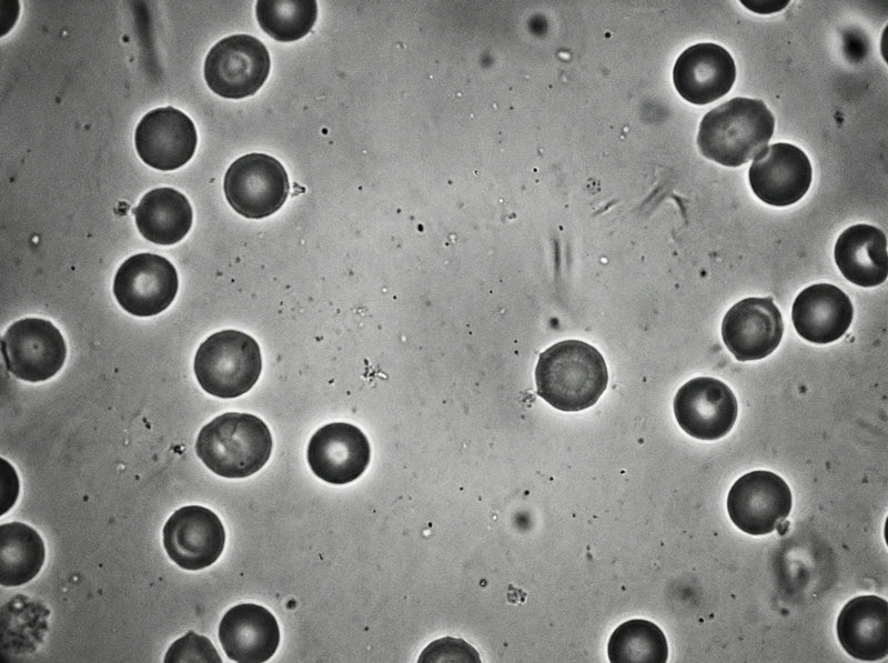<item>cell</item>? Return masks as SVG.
Here are the masks:
<instances>
[{
    "label": "cell",
    "instance_id": "obj_19",
    "mask_svg": "<svg viewBox=\"0 0 888 663\" xmlns=\"http://www.w3.org/2000/svg\"><path fill=\"white\" fill-rule=\"evenodd\" d=\"M842 649L854 659L880 661L888 655V603L877 595L851 599L836 624Z\"/></svg>",
    "mask_w": 888,
    "mask_h": 663
},
{
    "label": "cell",
    "instance_id": "obj_9",
    "mask_svg": "<svg viewBox=\"0 0 888 663\" xmlns=\"http://www.w3.org/2000/svg\"><path fill=\"white\" fill-rule=\"evenodd\" d=\"M179 288L174 265L164 257L139 253L127 259L113 280V293L130 314L151 317L164 311Z\"/></svg>",
    "mask_w": 888,
    "mask_h": 663
},
{
    "label": "cell",
    "instance_id": "obj_13",
    "mask_svg": "<svg viewBox=\"0 0 888 663\" xmlns=\"http://www.w3.org/2000/svg\"><path fill=\"white\" fill-rule=\"evenodd\" d=\"M196 143L193 121L173 107L149 111L135 128V150L145 164L157 170L184 165L193 157Z\"/></svg>",
    "mask_w": 888,
    "mask_h": 663
},
{
    "label": "cell",
    "instance_id": "obj_10",
    "mask_svg": "<svg viewBox=\"0 0 888 663\" xmlns=\"http://www.w3.org/2000/svg\"><path fill=\"white\" fill-rule=\"evenodd\" d=\"M738 413L737 400L724 382L699 376L689 380L674 398V414L678 425L698 440H717L734 426Z\"/></svg>",
    "mask_w": 888,
    "mask_h": 663
},
{
    "label": "cell",
    "instance_id": "obj_4",
    "mask_svg": "<svg viewBox=\"0 0 888 663\" xmlns=\"http://www.w3.org/2000/svg\"><path fill=\"white\" fill-rule=\"evenodd\" d=\"M262 370L258 342L238 330L215 332L203 341L194 356V373L211 395L232 399L252 389Z\"/></svg>",
    "mask_w": 888,
    "mask_h": 663
},
{
    "label": "cell",
    "instance_id": "obj_26",
    "mask_svg": "<svg viewBox=\"0 0 888 663\" xmlns=\"http://www.w3.org/2000/svg\"><path fill=\"white\" fill-rule=\"evenodd\" d=\"M418 662H473L481 657L471 644L462 639L443 637L428 644L418 657Z\"/></svg>",
    "mask_w": 888,
    "mask_h": 663
},
{
    "label": "cell",
    "instance_id": "obj_21",
    "mask_svg": "<svg viewBox=\"0 0 888 663\" xmlns=\"http://www.w3.org/2000/svg\"><path fill=\"white\" fill-rule=\"evenodd\" d=\"M132 212L142 237L161 245L182 240L193 221L192 208L186 197L168 187L147 192Z\"/></svg>",
    "mask_w": 888,
    "mask_h": 663
},
{
    "label": "cell",
    "instance_id": "obj_3",
    "mask_svg": "<svg viewBox=\"0 0 888 663\" xmlns=\"http://www.w3.org/2000/svg\"><path fill=\"white\" fill-rule=\"evenodd\" d=\"M273 448L271 432L260 418L250 413L226 412L199 432L196 455L213 473L241 479L260 471Z\"/></svg>",
    "mask_w": 888,
    "mask_h": 663
},
{
    "label": "cell",
    "instance_id": "obj_7",
    "mask_svg": "<svg viewBox=\"0 0 888 663\" xmlns=\"http://www.w3.org/2000/svg\"><path fill=\"white\" fill-rule=\"evenodd\" d=\"M7 370L28 382L52 378L63 365L67 345L61 332L48 320L27 318L13 322L1 339Z\"/></svg>",
    "mask_w": 888,
    "mask_h": 663
},
{
    "label": "cell",
    "instance_id": "obj_18",
    "mask_svg": "<svg viewBox=\"0 0 888 663\" xmlns=\"http://www.w3.org/2000/svg\"><path fill=\"white\" fill-rule=\"evenodd\" d=\"M854 308L849 297L829 283L813 284L795 299L791 320L805 340L826 344L841 338L850 327Z\"/></svg>",
    "mask_w": 888,
    "mask_h": 663
},
{
    "label": "cell",
    "instance_id": "obj_2",
    "mask_svg": "<svg viewBox=\"0 0 888 663\" xmlns=\"http://www.w3.org/2000/svg\"><path fill=\"white\" fill-rule=\"evenodd\" d=\"M774 128V115L764 101L737 97L704 115L697 145L705 158L725 167H739L767 145Z\"/></svg>",
    "mask_w": 888,
    "mask_h": 663
},
{
    "label": "cell",
    "instance_id": "obj_1",
    "mask_svg": "<svg viewBox=\"0 0 888 663\" xmlns=\"http://www.w3.org/2000/svg\"><path fill=\"white\" fill-rule=\"evenodd\" d=\"M535 383L537 394L553 408L582 411L594 405L606 390V362L596 348L584 341H561L539 354Z\"/></svg>",
    "mask_w": 888,
    "mask_h": 663
},
{
    "label": "cell",
    "instance_id": "obj_11",
    "mask_svg": "<svg viewBox=\"0 0 888 663\" xmlns=\"http://www.w3.org/2000/svg\"><path fill=\"white\" fill-rule=\"evenodd\" d=\"M163 546L180 567L198 571L222 554L225 531L219 516L208 508L186 505L176 510L163 526Z\"/></svg>",
    "mask_w": 888,
    "mask_h": 663
},
{
    "label": "cell",
    "instance_id": "obj_16",
    "mask_svg": "<svg viewBox=\"0 0 888 663\" xmlns=\"http://www.w3.org/2000/svg\"><path fill=\"white\" fill-rule=\"evenodd\" d=\"M736 79L731 54L710 42L688 47L677 58L673 81L677 92L693 104H707L729 92Z\"/></svg>",
    "mask_w": 888,
    "mask_h": 663
},
{
    "label": "cell",
    "instance_id": "obj_23",
    "mask_svg": "<svg viewBox=\"0 0 888 663\" xmlns=\"http://www.w3.org/2000/svg\"><path fill=\"white\" fill-rule=\"evenodd\" d=\"M607 655L612 663H665L668 659L667 640L655 623L629 620L610 634Z\"/></svg>",
    "mask_w": 888,
    "mask_h": 663
},
{
    "label": "cell",
    "instance_id": "obj_17",
    "mask_svg": "<svg viewBox=\"0 0 888 663\" xmlns=\"http://www.w3.org/2000/svg\"><path fill=\"white\" fill-rule=\"evenodd\" d=\"M219 640L226 656L239 663L270 660L280 643L275 616L264 606L242 603L231 607L219 625Z\"/></svg>",
    "mask_w": 888,
    "mask_h": 663
},
{
    "label": "cell",
    "instance_id": "obj_15",
    "mask_svg": "<svg viewBox=\"0 0 888 663\" xmlns=\"http://www.w3.org/2000/svg\"><path fill=\"white\" fill-rule=\"evenodd\" d=\"M312 472L331 484H346L360 478L371 460V446L355 425L333 422L320 428L306 451Z\"/></svg>",
    "mask_w": 888,
    "mask_h": 663
},
{
    "label": "cell",
    "instance_id": "obj_14",
    "mask_svg": "<svg viewBox=\"0 0 888 663\" xmlns=\"http://www.w3.org/2000/svg\"><path fill=\"white\" fill-rule=\"evenodd\" d=\"M784 323L773 298H746L734 304L722 323V338L738 361L760 360L779 345Z\"/></svg>",
    "mask_w": 888,
    "mask_h": 663
},
{
    "label": "cell",
    "instance_id": "obj_27",
    "mask_svg": "<svg viewBox=\"0 0 888 663\" xmlns=\"http://www.w3.org/2000/svg\"><path fill=\"white\" fill-rule=\"evenodd\" d=\"M745 7L756 13H773L784 9L789 1H741Z\"/></svg>",
    "mask_w": 888,
    "mask_h": 663
},
{
    "label": "cell",
    "instance_id": "obj_5",
    "mask_svg": "<svg viewBox=\"0 0 888 663\" xmlns=\"http://www.w3.org/2000/svg\"><path fill=\"white\" fill-rule=\"evenodd\" d=\"M271 68L266 47L250 34H233L216 42L204 61L208 87L226 99L253 96Z\"/></svg>",
    "mask_w": 888,
    "mask_h": 663
},
{
    "label": "cell",
    "instance_id": "obj_6",
    "mask_svg": "<svg viewBox=\"0 0 888 663\" xmlns=\"http://www.w3.org/2000/svg\"><path fill=\"white\" fill-rule=\"evenodd\" d=\"M223 190L235 212L249 219H262L283 205L290 184L278 159L265 153H249L229 167Z\"/></svg>",
    "mask_w": 888,
    "mask_h": 663
},
{
    "label": "cell",
    "instance_id": "obj_12",
    "mask_svg": "<svg viewBox=\"0 0 888 663\" xmlns=\"http://www.w3.org/2000/svg\"><path fill=\"white\" fill-rule=\"evenodd\" d=\"M813 169L806 153L794 144L765 147L748 170L753 192L767 204L787 207L809 190Z\"/></svg>",
    "mask_w": 888,
    "mask_h": 663
},
{
    "label": "cell",
    "instance_id": "obj_22",
    "mask_svg": "<svg viewBox=\"0 0 888 663\" xmlns=\"http://www.w3.org/2000/svg\"><path fill=\"white\" fill-rule=\"evenodd\" d=\"M46 548L39 533L28 524L9 522L0 526V583L20 586L40 572Z\"/></svg>",
    "mask_w": 888,
    "mask_h": 663
},
{
    "label": "cell",
    "instance_id": "obj_8",
    "mask_svg": "<svg viewBox=\"0 0 888 663\" xmlns=\"http://www.w3.org/2000/svg\"><path fill=\"white\" fill-rule=\"evenodd\" d=\"M793 496L787 483L776 473L756 470L740 476L727 495L731 522L750 535L773 532L789 515Z\"/></svg>",
    "mask_w": 888,
    "mask_h": 663
},
{
    "label": "cell",
    "instance_id": "obj_24",
    "mask_svg": "<svg viewBox=\"0 0 888 663\" xmlns=\"http://www.w3.org/2000/svg\"><path fill=\"white\" fill-rule=\"evenodd\" d=\"M255 14L262 30L276 41L305 37L317 17L315 0H259Z\"/></svg>",
    "mask_w": 888,
    "mask_h": 663
},
{
    "label": "cell",
    "instance_id": "obj_25",
    "mask_svg": "<svg viewBox=\"0 0 888 663\" xmlns=\"http://www.w3.org/2000/svg\"><path fill=\"white\" fill-rule=\"evenodd\" d=\"M164 662L221 663L222 660L216 649L206 636L189 631L172 643L164 656Z\"/></svg>",
    "mask_w": 888,
    "mask_h": 663
},
{
    "label": "cell",
    "instance_id": "obj_20",
    "mask_svg": "<svg viewBox=\"0 0 888 663\" xmlns=\"http://www.w3.org/2000/svg\"><path fill=\"white\" fill-rule=\"evenodd\" d=\"M834 257L841 274L856 285L871 288L887 279V238L874 225L847 228L836 241Z\"/></svg>",
    "mask_w": 888,
    "mask_h": 663
}]
</instances>
